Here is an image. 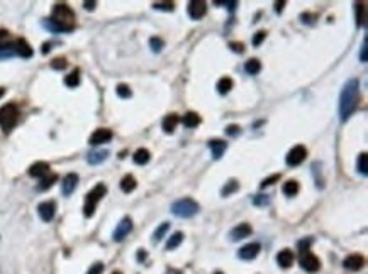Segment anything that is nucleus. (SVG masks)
<instances>
[{"mask_svg": "<svg viewBox=\"0 0 368 274\" xmlns=\"http://www.w3.org/2000/svg\"><path fill=\"white\" fill-rule=\"evenodd\" d=\"M43 25L51 32H70L75 29V14L67 4H56L49 19L43 20Z\"/></svg>", "mask_w": 368, "mask_h": 274, "instance_id": "1", "label": "nucleus"}, {"mask_svg": "<svg viewBox=\"0 0 368 274\" xmlns=\"http://www.w3.org/2000/svg\"><path fill=\"white\" fill-rule=\"evenodd\" d=\"M358 101H360V81L356 78H351L343 86L340 96V117L343 122L350 119V115L356 109Z\"/></svg>", "mask_w": 368, "mask_h": 274, "instance_id": "2", "label": "nucleus"}, {"mask_svg": "<svg viewBox=\"0 0 368 274\" xmlns=\"http://www.w3.org/2000/svg\"><path fill=\"white\" fill-rule=\"evenodd\" d=\"M105 193H107V186L102 185V183L95 185L92 190L88 191L87 198H85V207H83V215L85 217H92L94 215L95 208H97L99 201L105 196Z\"/></svg>", "mask_w": 368, "mask_h": 274, "instance_id": "3", "label": "nucleus"}, {"mask_svg": "<svg viewBox=\"0 0 368 274\" xmlns=\"http://www.w3.org/2000/svg\"><path fill=\"white\" fill-rule=\"evenodd\" d=\"M19 122V109L16 104H7L0 107V127L6 132H11Z\"/></svg>", "mask_w": 368, "mask_h": 274, "instance_id": "4", "label": "nucleus"}, {"mask_svg": "<svg viewBox=\"0 0 368 274\" xmlns=\"http://www.w3.org/2000/svg\"><path fill=\"white\" fill-rule=\"evenodd\" d=\"M171 212L178 218H190L199 212V203L194 201L192 198H181L171 205Z\"/></svg>", "mask_w": 368, "mask_h": 274, "instance_id": "5", "label": "nucleus"}, {"mask_svg": "<svg viewBox=\"0 0 368 274\" xmlns=\"http://www.w3.org/2000/svg\"><path fill=\"white\" fill-rule=\"evenodd\" d=\"M299 264H300V267L304 269V271H307V272H317V271H319V267H321V261L311 251L300 254Z\"/></svg>", "mask_w": 368, "mask_h": 274, "instance_id": "6", "label": "nucleus"}, {"mask_svg": "<svg viewBox=\"0 0 368 274\" xmlns=\"http://www.w3.org/2000/svg\"><path fill=\"white\" fill-rule=\"evenodd\" d=\"M305 156H307L305 147L304 146H295V147H292V149L289 151V154H287L285 161H287V164H289V166H299V164L304 162Z\"/></svg>", "mask_w": 368, "mask_h": 274, "instance_id": "7", "label": "nucleus"}, {"mask_svg": "<svg viewBox=\"0 0 368 274\" xmlns=\"http://www.w3.org/2000/svg\"><path fill=\"white\" fill-rule=\"evenodd\" d=\"M131 230H133V220H131L129 217H124L122 220L119 222V225L115 227V230H114V241L115 242L124 241V238L129 235Z\"/></svg>", "mask_w": 368, "mask_h": 274, "instance_id": "8", "label": "nucleus"}, {"mask_svg": "<svg viewBox=\"0 0 368 274\" xmlns=\"http://www.w3.org/2000/svg\"><path fill=\"white\" fill-rule=\"evenodd\" d=\"M38 213H39V217H41V220L51 222L54 218V213H56V203L54 201H43L41 205L38 207Z\"/></svg>", "mask_w": 368, "mask_h": 274, "instance_id": "9", "label": "nucleus"}, {"mask_svg": "<svg viewBox=\"0 0 368 274\" xmlns=\"http://www.w3.org/2000/svg\"><path fill=\"white\" fill-rule=\"evenodd\" d=\"M205 12H207V4L202 2V0H192L189 4V15L195 20L202 19Z\"/></svg>", "mask_w": 368, "mask_h": 274, "instance_id": "10", "label": "nucleus"}, {"mask_svg": "<svg viewBox=\"0 0 368 274\" xmlns=\"http://www.w3.org/2000/svg\"><path fill=\"white\" fill-rule=\"evenodd\" d=\"M260 249H261V246L256 242L246 244V246H243L239 249L238 256H239V259H243V261H251V259H255L260 254Z\"/></svg>", "mask_w": 368, "mask_h": 274, "instance_id": "11", "label": "nucleus"}, {"mask_svg": "<svg viewBox=\"0 0 368 274\" xmlns=\"http://www.w3.org/2000/svg\"><path fill=\"white\" fill-rule=\"evenodd\" d=\"M112 139V130L110 129H97L90 135V144L92 146H99V144H105Z\"/></svg>", "mask_w": 368, "mask_h": 274, "instance_id": "12", "label": "nucleus"}, {"mask_svg": "<svg viewBox=\"0 0 368 274\" xmlns=\"http://www.w3.org/2000/svg\"><path fill=\"white\" fill-rule=\"evenodd\" d=\"M343 266H345L348 271H360V269L365 266V259H363V256H360V254H353V256H348L345 259Z\"/></svg>", "mask_w": 368, "mask_h": 274, "instance_id": "13", "label": "nucleus"}, {"mask_svg": "<svg viewBox=\"0 0 368 274\" xmlns=\"http://www.w3.org/2000/svg\"><path fill=\"white\" fill-rule=\"evenodd\" d=\"M78 185V175H75V173H70L63 178V183H62V191L63 195H72L75 191V188Z\"/></svg>", "mask_w": 368, "mask_h": 274, "instance_id": "14", "label": "nucleus"}, {"mask_svg": "<svg viewBox=\"0 0 368 274\" xmlns=\"http://www.w3.org/2000/svg\"><path fill=\"white\" fill-rule=\"evenodd\" d=\"M14 51H16V54L21 56V58H31L33 56V48L26 39L14 41Z\"/></svg>", "mask_w": 368, "mask_h": 274, "instance_id": "15", "label": "nucleus"}, {"mask_svg": "<svg viewBox=\"0 0 368 274\" xmlns=\"http://www.w3.org/2000/svg\"><path fill=\"white\" fill-rule=\"evenodd\" d=\"M29 176H33V178H44L46 175H49V164L48 162H44V161H38V162H34V164L29 167Z\"/></svg>", "mask_w": 368, "mask_h": 274, "instance_id": "16", "label": "nucleus"}, {"mask_svg": "<svg viewBox=\"0 0 368 274\" xmlns=\"http://www.w3.org/2000/svg\"><path fill=\"white\" fill-rule=\"evenodd\" d=\"M209 149H210V152H212L214 159H221L223 154L226 152V149H228V144L221 139H210L209 141Z\"/></svg>", "mask_w": 368, "mask_h": 274, "instance_id": "17", "label": "nucleus"}, {"mask_svg": "<svg viewBox=\"0 0 368 274\" xmlns=\"http://www.w3.org/2000/svg\"><path fill=\"white\" fill-rule=\"evenodd\" d=\"M294 261H295V256L290 249H284V251H280L279 256H277V262H279V266L284 269L290 267L292 264H294Z\"/></svg>", "mask_w": 368, "mask_h": 274, "instance_id": "18", "label": "nucleus"}, {"mask_svg": "<svg viewBox=\"0 0 368 274\" xmlns=\"http://www.w3.org/2000/svg\"><path fill=\"white\" fill-rule=\"evenodd\" d=\"M251 233V227L248 225V223H239L238 227H234L233 230L229 232V237H231V241H241V238H244V237H248Z\"/></svg>", "mask_w": 368, "mask_h": 274, "instance_id": "19", "label": "nucleus"}, {"mask_svg": "<svg viewBox=\"0 0 368 274\" xmlns=\"http://www.w3.org/2000/svg\"><path fill=\"white\" fill-rule=\"evenodd\" d=\"M178 115L176 114H170V115H166L163 122H161V127H163V130L166 132V134H173L175 129H176V125H178Z\"/></svg>", "mask_w": 368, "mask_h": 274, "instance_id": "20", "label": "nucleus"}, {"mask_svg": "<svg viewBox=\"0 0 368 274\" xmlns=\"http://www.w3.org/2000/svg\"><path fill=\"white\" fill-rule=\"evenodd\" d=\"M181 124L189 127V129H194V127H197L200 124V115L195 114V112H187V114L181 117Z\"/></svg>", "mask_w": 368, "mask_h": 274, "instance_id": "21", "label": "nucleus"}, {"mask_svg": "<svg viewBox=\"0 0 368 274\" xmlns=\"http://www.w3.org/2000/svg\"><path fill=\"white\" fill-rule=\"evenodd\" d=\"M133 159H134L136 164L143 166V164H148V162H149L151 154H149V151H148V149H143V147H141V149H138V151L134 152Z\"/></svg>", "mask_w": 368, "mask_h": 274, "instance_id": "22", "label": "nucleus"}, {"mask_svg": "<svg viewBox=\"0 0 368 274\" xmlns=\"http://www.w3.org/2000/svg\"><path fill=\"white\" fill-rule=\"evenodd\" d=\"M356 24L358 27H365L366 24V4H356Z\"/></svg>", "mask_w": 368, "mask_h": 274, "instance_id": "23", "label": "nucleus"}, {"mask_svg": "<svg viewBox=\"0 0 368 274\" xmlns=\"http://www.w3.org/2000/svg\"><path fill=\"white\" fill-rule=\"evenodd\" d=\"M107 156H109V151H94L87 156V161L90 164H100V162L107 159Z\"/></svg>", "mask_w": 368, "mask_h": 274, "instance_id": "24", "label": "nucleus"}, {"mask_svg": "<svg viewBox=\"0 0 368 274\" xmlns=\"http://www.w3.org/2000/svg\"><path fill=\"white\" fill-rule=\"evenodd\" d=\"M136 180H134V176H131V175H126L122 180H120V190H122L124 193H131V191H134L136 190Z\"/></svg>", "mask_w": 368, "mask_h": 274, "instance_id": "25", "label": "nucleus"}, {"mask_svg": "<svg viewBox=\"0 0 368 274\" xmlns=\"http://www.w3.org/2000/svg\"><path fill=\"white\" fill-rule=\"evenodd\" d=\"M299 190H300V186L295 180H289L287 183H284V188H282L284 195H287V196H295L297 193H299Z\"/></svg>", "mask_w": 368, "mask_h": 274, "instance_id": "26", "label": "nucleus"}, {"mask_svg": "<svg viewBox=\"0 0 368 274\" xmlns=\"http://www.w3.org/2000/svg\"><path fill=\"white\" fill-rule=\"evenodd\" d=\"M56 181H58V175H53V173H49V175L41 178V181H39V185H38V190H41V191L48 190V188H51Z\"/></svg>", "mask_w": 368, "mask_h": 274, "instance_id": "27", "label": "nucleus"}, {"mask_svg": "<svg viewBox=\"0 0 368 274\" xmlns=\"http://www.w3.org/2000/svg\"><path fill=\"white\" fill-rule=\"evenodd\" d=\"M234 86V81L229 78V76H224V78H221L218 81V91L221 95H226V93H229L231 88Z\"/></svg>", "mask_w": 368, "mask_h": 274, "instance_id": "28", "label": "nucleus"}, {"mask_svg": "<svg viewBox=\"0 0 368 274\" xmlns=\"http://www.w3.org/2000/svg\"><path fill=\"white\" fill-rule=\"evenodd\" d=\"M244 70H246V73H248V75H258L260 70H261V63L256 58L248 59V61H246V64H244Z\"/></svg>", "mask_w": 368, "mask_h": 274, "instance_id": "29", "label": "nucleus"}, {"mask_svg": "<svg viewBox=\"0 0 368 274\" xmlns=\"http://www.w3.org/2000/svg\"><path fill=\"white\" fill-rule=\"evenodd\" d=\"M14 46V41H12V36L9 30L6 29H0V49H6V48H11Z\"/></svg>", "mask_w": 368, "mask_h": 274, "instance_id": "30", "label": "nucleus"}, {"mask_svg": "<svg viewBox=\"0 0 368 274\" xmlns=\"http://www.w3.org/2000/svg\"><path fill=\"white\" fill-rule=\"evenodd\" d=\"M181 241H183V233H181V232H175L173 235L168 238V242H166V249H168V251H173V249H176V247L180 246Z\"/></svg>", "mask_w": 368, "mask_h": 274, "instance_id": "31", "label": "nucleus"}, {"mask_svg": "<svg viewBox=\"0 0 368 274\" xmlns=\"http://www.w3.org/2000/svg\"><path fill=\"white\" fill-rule=\"evenodd\" d=\"M65 85L70 86V88H75V86L80 85V71L75 70L72 71L70 75H67V78H65Z\"/></svg>", "mask_w": 368, "mask_h": 274, "instance_id": "32", "label": "nucleus"}, {"mask_svg": "<svg viewBox=\"0 0 368 274\" xmlns=\"http://www.w3.org/2000/svg\"><path fill=\"white\" fill-rule=\"evenodd\" d=\"M368 156H366V152H361L360 157H358V173H361L363 176H366V173H368Z\"/></svg>", "mask_w": 368, "mask_h": 274, "instance_id": "33", "label": "nucleus"}, {"mask_svg": "<svg viewBox=\"0 0 368 274\" xmlns=\"http://www.w3.org/2000/svg\"><path fill=\"white\" fill-rule=\"evenodd\" d=\"M238 190H239V183L234 181V180H231L228 185H226L223 190H221V195H223V196H229L231 193H234V191H238Z\"/></svg>", "mask_w": 368, "mask_h": 274, "instance_id": "34", "label": "nucleus"}, {"mask_svg": "<svg viewBox=\"0 0 368 274\" xmlns=\"http://www.w3.org/2000/svg\"><path fill=\"white\" fill-rule=\"evenodd\" d=\"M168 228H170V223H161V225L155 230V238H153V241H155V242H160L161 238L165 237V233L168 232Z\"/></svg>", "mask_w": 368, "mask_h": 274, "instance_id": "35", "label": "nucleus"}, {"mask_svg": "<svg viewBox=\"0 0 368 274\" xmlns=\"http://www.w3.org/2000/svg\"><path fill=\"white\" fill-rule=\"evenodd\" d=\"M115 91H117V95L120 96V98H129V96L133 95V91H131V88H129L128 85H124V83L117 85V88H115Z\"/></svg>", "mask_w": 368, "mask_h": 274, "instance_id": "36", "label": "nucleus"}, {"mask_svg": "<svg viewBox=\"0 0 368 274\" xmlns=\"http://www.w3.org/2000/svg\"><path fill=\"white\" fill-rule=\"evenodd\" d=\"M149 46H151V49H153L155 53H160V51L163 49L165 43H163V39H160V38H151L149 39Z\"/></svg>", "mask_w": 368, "mask_h": 274, "instance_id": "37", "label": "nucleus"}, {"mask_svg": "<svg viewBox=\"0 0 368 274\" xmlns=\"http://www.w3.org/2000/svg\"><path fill=\"white\" fill-rule=\"evenodd\" d=\"M153 7L158 9V10H166V12H171V10L175 9V4L173 2H155Z\"/></svg>", "mask_w": 368, "mask_h": 274, "instance_id": "38", "label": "nucleus"}, {"mask_svg": "<svg viewBox=\"0 0 368 274\" xmlns=\"http://www.w3.org/2000/svg\"><path fill=\"white\" fill-rule=\"evenodd\" d=\"M280 180V175H271V176H268V178H265L263 181H261V188H266V186H271L273 185V183H277Z\"/></svg>", "mask_w": 368, "mask_h": 274, "instance_id": "39", "label": "nucleus"}, {"mask_svg": "<svg viewBox=\"0 0 368 274\" xmlns=\"http://www.w3.org/2000/svg\"><path fill=\"white\" fill-rule=\"evenodd\" d=\"M51 68H54V70H65V68H67V59H65V58L53 59V61H51Z\"/></svg>", "mask_w": 368, "mask_h": 274, "instance_id": "40", "label": "nucleus"}, {"mask_svg": "<svg viewBox=\"0 0 368 274\" xmlns=\"http://www.w3.org/2000/svg\"><path fill=\"white\" fill-rule=\"evenodd\" d=\"M253 203H255V205H258V207L268 205V203H270V198L266 196V195H256V196L253 198Z\"/></svg>", "mask_w": 368, "mask_h": 274, "instance_id": "41", "label": "nucleus"}, {"mask_svg": "<svg viewBox=\"0 0 368 274\" xmlns=\"http://www.w3.org/2000/svg\"><path fill=\"white\" fill-rule=\"evenodd\" d=\"M265 38H266L265 30H258V32L255 34V38H253V44H255V46H260V44L265 41Z\"/></svg>", "mask_w": 368, "mask_h": 274, "instance_id": "42", "label": "nucleus"}, {"mask_svg": "<svg viewBox=\"0 0 368 274\" xmlns=\"http://www.w3.org/2000/svg\"><path fill=\"white\" fill-rule=\"evenodd\" d=\"M102 271H104V264L102 262H95L94 266L88 269L87 274H102Z\"/></svg>", "mask_w": 368, "mask_h": 274, "instance_id": "43", "label": "nucleus"}, {"mask_svg": "<svg viewBox=\"0 0 368 274\" xmlns=\"http://www.w3.org/2000/svg\"><path fill=\"white\" fill-rule=\"evenodd\" d=\"M366 51H368V43H366V38H365V41H363V46H361V53H360V61H361V63H366V59H368Z\"/></svg>", "mask_w": 368, "mask_h": 274, "instance_id": "44", "label": "nucleus"}, {"mask_svg": "<svg viewBox=\"0 0 368 274\" xmlns=\"http://www.w3.org/2000/svg\"><path fill=\"white\" fill-rule=\"evenodd\" d=\"M229 48L234 51V53H244V44L243 43H229Z\"/></svg>", "mask_w": 368, "mask_h": 274, "instance_id": "45", "label": "nucleus"}, {"mask_svg": "<svg viewBox=\"0 0 368 274\" xmlns=\"http://www.w3.org/2000/svg\"><path fill=\"white\" fill-rule=\"evenodd\" d=\"M309 246H311V238H307V241H300L299 242V251L300 254H304L309 251Z\"/></svg>", "mask_w": 368, "mask_h": 274, "instance_id": "46", "label": "nucleus"}, {"mask_svg": "<svg viewBox=\"0 0 368 274\" xmlns=\"http://www.w3.org/2000/svg\"><path fill=\"white\" fill-rule=\"evenodd\" d=\"M226 132H228V135L234 137V135H238L241 130H239V125H229L228 129H226Z\"/></svg>", "mask_w": 368, "mask_h": 274, "instance_id": "47", "label": "nucleus"}, {"mask_svg": "<svg viewBox=\"0 0 368 274\" xmlns=\"http://www.w3.org/2000/svg\"><path fill=\"white\" fill-rule=\"evenodd\" d=\"M218 5H226L229 10H234L236 7H238V2H216Z\"/></svg>", "mask_w": 368, "mask_h": 274, "instance_id": "48", "label": "nucleus"}, {"mask_svg": "<svg viewBox=\"0 0 368 274\" xmlns=\"http://www.w3.org/2000/svg\"><path fill=\"white\" fill-rule=\"evenodd\" d=\"M83 5H85V9H87V10H94L95 5H97V2H85Z\"/></svg>", "mask_w": 368, "mask_h": 274, "instance_id": "49", "label": "nucleus"}, {"mask_svg": "<svg viewBox=\"0 0 368 274\" xmlns=\"http://www.w3.org/2000/svg\"><path fill=\"white\" fill-rule=\"evenodd\" d=\"M284 5H285V2H277L275 4V10H277V12H282V10H284Z\"/></svg>", "mask_w": 368, "mask_h": 274, "instance_id": "50", "label": "nucleus"}, {"mask_svg": "<svg viewBox=\"0 0 368 274\" xmlns=\"http://www.w3.org/2000/svg\"><path fill=\"white\" fill-rule=\"evenodd\" d=\"M138 259H139V261H144V259H146V252L143 251V249L138 252Z\"/></svg>", "mask_w": 368, "mask_h": 274, "instance_id": "51", "label": "nucleus"}, {"mask_svg": "<svg viewBox=\"0 0 368 274\" xmlns=\"http://www.w3.org/2000/svg\"><path fill=\"white\" fill-rule=\"evenodd\" d=\"M48 51H49V44H44V46H43V53H44V54H46V53H48Z\"/></svg>", "mask_w": 368, "mask_h": 274, "instance_id": "52", "label": "nucleus"}, {"mask_svg": "<svg viewBox=\"0 0 368 274\" xmlns=\"http://www.w3.org/2000/svg\"><path fill=\"white\" fill-rule=\"evenodd\" d=\"M4 95H6V88H2V86H0V98H2Z\"/></svg>", "mask_w": 368, "mask_h": 274, "instance_id": "53", "label": "nucleus"}, {"mask_svg": "<svg viewBox=\"0 0 368 274\" xmlns=\"http://www.w3.org/2000/svg\"><path fill=\"white\" fill-rule=\"evenodd\" d=\"M214 274H223V272H221V271H218V272H214Z\"/></svg>", "mask_w": 368, "mask_h": 274, "instance_id": "54", "label": "nucleus"}, {"mask_svg": "<svg viewBox=\"0 0 368 274\" xmlns=\"http://www.w3.org/2000/svg\"><path fill=\"white\" fill-rule=\"evenodd\" d=\"M114 274H120V272H114Z\"/></svg>", "mask_w": 368, "mask_h": 274, "instance_id": "55", "label": "nucleus"}]
</instances>
